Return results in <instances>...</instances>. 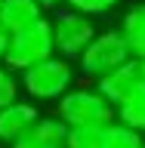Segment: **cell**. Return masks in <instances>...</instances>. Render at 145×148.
Returning <instances> with one entry per match:
<instances>
[{
	"mask_svg": "<svg viewBox=\"0 0 145 148\" xmlns=\"http://www.w3.org/2000/svg\"><path fill=\"white\" fill-rule=\"evenodd\" d=\"M19 86H22V83L16 80V71L0 62V108H6L9 102L19 99Z\"/></svg>",
	"mask_w": 145,
	"mask_h": 148,
	"instance_id": "9a60e30c",
	"label": "cell"
},
{
	"mask_svg": "<svg viewBox=\"0 0 145 148\" xmlns=\"http://www.w3.org/2000/svg\"><path fill=\"white\" fill-rule=\"evenodd\" d=\"M65 3H68V9H74V12L93 18V16H105V12H111L120 0H65Z\"/></svg>",
	"mask_w": 145,
	"mask_h": 148,
	"instance_id": "5bb4252c",
	"label": "cell"
},
{
	"mask_svg": "<svg viewBox=\"0 0 145 148\" xmlns=\"http://www.w3.org/2000/svg\"><path fill=\"white\" fill-rule=\"evenodd\" d=\"M105 139V127H71L65 148H102Z\"/></svg>",
	"mask_w": 145,
	"mask_h": 148,
	"instance_id": "4fadbf2b",
	"label": "cell"
},
{
	"mask_svg": "<svg viewBox=\"0 0 145 148\" xmlns=\"http://www.w3.org/2000/svg\"><path fill=\"white\" fill-rule=\"evenodd\" d=\"M142 86H145V77H142V68H139V59H130V62L118 65L114 71H108L105 77H99V86L96 90L118 108L120 102H127Z\"/></svg>",
	"mask_w": 145,
	"mask_h": 148,
	"instance_id": "8992f818",
	"label": "cell"
},
{
	"mask_svg": "<svg viewBox=\"0 0 145 148\" xmlns=\"http://www.w3.org/2000/svg\"><path fill=\"white\" fill-rule=\"evenodd\" d=\"M68 127L59 117H37V123L22 139L12 142V148H65Z\"/></svg>",
	"mask_w": 145,
	"mask_h": 148,
	"instance_id": "ba28073f",
	"label": "cell"
},
{
	"mask_svg": "<svg viewBox=\"0 0 145 148\" xmlns=\"http://www.w3.org/2000/svg\"><path fill=\"white\" fill-rule=\"evenodd\" d=\"M56 105H59L56 117L68 130L71 127H108V123L118 120L114 117V105L99 90H83V86L77 90V86H71Z\"/></svg>",
	"mask_w": 145,
	"mask_h": 148,
	"instance_id": "7a4b0ae2",
	"label": "cell"
},
{
	"mask_svg": "<svg viewBox=\"0 0 145 148\" xmlns=\"http://www.w3.org/2000/svg\"><path fill=\"white\" fill-rule=\"evenodd\" d=\"M120 37L127 43L130 56L133 59H142L145 56V3L130 6L120 18Z\"/></svg>",
	"mask_w": 145,
	"mask_h": 148,
	"instance_id": "30bf717a",
	"label": "cell"
},
{
	"mask_svg": "<svg viewBox=\"0 0 145 148\" xmlns=\"http://www.w3.org/2000/svg\"><path fill=\"white\" fill-rule=\"evenodd\" d=\"M133 56H130L127 43H124V37H120V31H102V34H96L90 40V46L80 53V71L87 74V77H105L108 71H114L118 65L130 62Z\"/></svg>",
	"mask_w": 145,
	"mask_h": 148,
	"instance_id": "277c9868",
	"label": "cell"
},
{
	"mask_svg": "<svg viewBox=\"0 0 145 148\" xmlns=\"http://www.w3.org/2000/svg\"><path fill=\"white\" fill-rule=\"evenodd\" d=\"M6 46H9V34L0 28V62H3V56H6Z\"/></svg>",
	"mask_w": 145,
	"mask_h": 148,
	"instance_id": "2e32d148",
	"label": "cell"
},
{
	"mask_svg": "<svg viewBox=\"0 0 145 148\" xmlns=\"http://www.w3.org/2000/svg\"><path fill=\"white\" fill-rule=\"evenodd\" d=\"M37 105L34 102H25V99H16L9 102L6 108H0V142L12 145L16 139H22L28 130L37 123Z\"/></svg>",
	"mask_w": 145,
	"mask_h": 148,
	"instance_id": "52a82bcc",
	"label": "cell"
},
{
	"mask_svg": "<svg viewBox=\"0 0 145 148\" xmlns=\"http://www.w3.org/2000/svg\"><path fill=\"white\" fill-rule=\"evenodd\" d=\"M43 18V6L37 0H3L0 3V28L6 34H16L22 28Z\"/></svg>",
	"mask_w": 145,
	"mask_h": 148,
	"instance_id": "9c48e42d",
	"label": "cell"
},
{
	"mask_svg": "<svg viewBox=\"0 0 145 148\" xmlns=\"http://www.w3.org/2000/svg\"><path fill=\"white\" fill-rule=\"evenodd\" d=\"M102 148H145V136L114 120V123H108V127H105Z\"/></svg>",
	"mask_w": 145,
	"mask_h": 148,
	"instance_id": "7c38bea8",
	"label": "cell"
},
{
	"mask_svg": "<svg viewBox=\"0 0 145 148\" xmlns=\"http://www.w3.org/2000/svg\"><path fill=\"white\" fill-rule=\"evenodd\" d=\"M37 3H40V6H43V9H53L56 3H62V0H37Z\"/></svg>",
	"mask_w": 145,
	"mask_h": 148,
	"instance_id": "e0dca14e",
	"label": "cell"
},
{
	"mask_svg": "<svg viewBox=\"0 0 145 148\" xmlns=\"http://www.w3.org/2000/svg\"><path fill=\"white\" fill-rule=\"evenodd\" d=\"M0 3H3V0H0Z\"/></svg>",
	"mask_w": 145,
	"mask_h": 148,
	"instance_id": "d6986e66",
	"label": "cell"
},
{
	"mask_svg": "<svg viewBox=\"0 0 145 148\" xmlns=\"http://www.w3.org/2000/svg\"><path fill=\"white\" fill-rule=\"evenodd\" d=\"M114 117H118V123H124V127L145 136V86L139 92H133L127 102H120L114 108Z\"/></svg>",
	"mask_w": 145,
	"mask_h": 148,
	"instance_id": "8fae6325",
	"label": "cell"
},
{
	"mask_svg": "<svg viewBox=\"0 0 145 148\" xmlns=\"http://www.w3.org/2000/svg\"><path fill=\"white\" fill-rule=\"evenodd\" d=\"M71 86H74V68L62 56H53V59L22 71V90L28 99L37 102H59Z\"/></svg>",
	"mask_w": 145,
	"mask_h": 148,
	"instance_id": "3957f363",
	"label": "cell"
},
{
	"mask_svg": "<svg viewBox=\"0 0 145 148\" xmlns=\"http://www.w3.org/2000/svg\"><path fill=\"white\" fill-rule=\"evenodd\" d=\"M53 25V43L56 53L62 59H80V53L90 46V40L96 37V25H93L90 16H80L74 9H62L56 12V18L49 22Z\"/></svg>",
	"mask_w": 145,
	"mask_h": 148,
	"instance_id": "5b68a950",
	"label": "cell"
},
{
	"mask_svg": "<svg viewBox=\"0 0 145 148\" xmlns=\"http://www.w3.org/2000/svg\"><path fill=\"white\" fill-rule=\"evenodd\" d=\"M56 56V43H53V25L49 18H37L34 25L22 28L16 34H9V46L3 56V65L12 71H28L34 65L46 62Z\"/></svg>",
	"mask_w": 145,
	"mask_h": 148,
	"instance_id": "6da1fadb",
	"label": "cell"
},
{
	"mask_svg": "<svg viewBox=\"0 0 145 148\" xmlns=\"http://www.w3.org/2000/svg\"><path fill=\"white\" fill-rule=\"evenodd\" d=\"M139 68H142V77H145V56L139 59Z\"/></svg>",
	"mask_w": 145,
	"mask_h": 148,
	"instance_id": "ac0fdd59",
	"label": "cell"
}]
</instances>
